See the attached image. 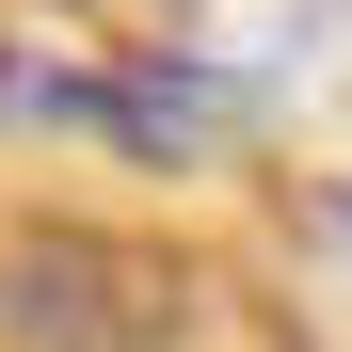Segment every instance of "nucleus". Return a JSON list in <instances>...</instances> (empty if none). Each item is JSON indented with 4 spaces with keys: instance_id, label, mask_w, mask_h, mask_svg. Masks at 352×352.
I'll use <instances>...</instances> for the list:
<instances>
[{
    "instance_id": "2",
    "label": "nucleus",
    "mask_w": 352,
    "mask_h": 352,
    "mask_svg": "<svg viewBox=\"0 0 352 352\" xmlns=\"http://www.w3.org/2000/svg\"><path fill=\"white\" fill-rule=\"evenodd\" d=\"M176 336V256L112 224H16L0 241V352H160Z\"/></svg>"
},
{
    "instance_id": "1",
    "label": "nucleus",
    "mask_w": 352,
    "mask_h": 352,
    "mask_svg": "<svg viewBox=\"0 0 352 352\" xmlns=\"http://www.w3.org/2000/svg\"><path fill=\"white\" fill-rule=\"evenodd\" d=\"M0 129L192 176V160H224V144L256 129V96H241V80H208L192 48H48V65H0Z\"/></svg>"
}]
</instances>
